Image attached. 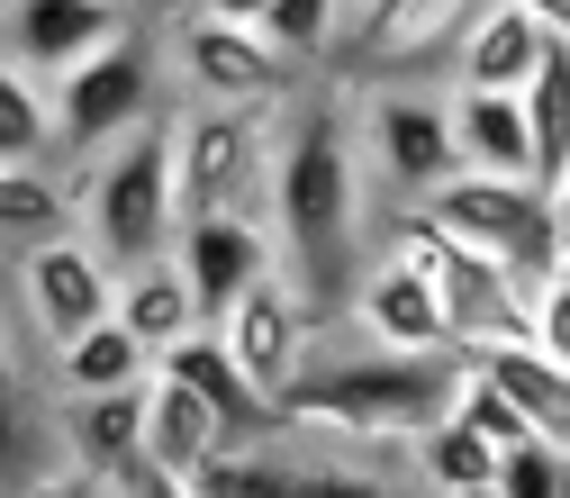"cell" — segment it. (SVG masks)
Instances as JSON below:
<instances>
[{
    "instance_id": "cell-7",
    "label": "cell",
    "mask_w": 570,
    "mask_h": 498,
    "mask_svg": "<svg viewBox=\"0 0 570 498\" xmlns=\"http://www.w3.org/2000/svg\"><path fill=\"white\" fill-rule=\"evenodd\" d=\"M164 64H173L181 100L272 109V100H291V91H299V64L281 55L254 19H227V10H208V0H190V10L164 28Z\"/></svg>"
},
{
    "instance_id": "cell-15",
    "label": "cell",
    "mask_w": 570,
    "mask_h": 498,
    "mask_svg": "<svg viewBox=\"0 0 570 498\" xmlns=\"http://www.w3.org/2000/svg\"><path fill=\"white\" fill-rule=\"evenodd\" d=\"M181 272H190V291H199V318L218 326L263 272H281V236L272 218H181Z\"/></svg>"
},
{
    "instance_id": "cell-2",
    "label": "cell",
    "mask_w": 570,
    "mask_h": 498,
    "mask_svg": "<svg viewBox=\"0 0 570 498\" xmlns=\"http://www.w3.org/2000/svg\"><path fill=\"white\" fill-rule=\"evenodd\" d=\"M453 381H462V353H390V344H363V353H317L308 381L281 399V426L299 436H335V445H416L425 426L453 408Z\"/></svg>"
},
{
    "instance_id": "cell-39",
    "label": "cell",
    "mask_w": 570,
    "mask_h": 498,
    "mask_svg": "<svg viewBox=\"0 0 570 498\" xmlns=\"http://www.w3.org/2000/svg\"><path fill=\"white\" fill-rule=\"evenodd\" d=\"M561 272H570V245H561Z\"/></svg>"
},
{
    "instance_id": "cell-18",
    "label": "cell",
    "mask_w": 570,
    "mask_h": 498,
    "mask_svg": "<svg viewBox=\"0 0 570 498\" xmlns=\"http://www.w3.org/2000/svg\"><path fill=\"white\" fill-rule=\"evenodd\" d=\"M155 363H164V372H181V381H190V390H199L208 408H218L236 445H263V436H281V408H272V399H263V390L245 381V363L227 353V335H218V326L181 335L173 353H155Z\"/></svg>"
},
{
    "instance_id": "cell-17",
    "label": "cell",
    "mask_w": 570,
    "mask_h": 498,
    "mask_svg": "<svg viewBox=\"0 0 570 498\" xmlns=\"http://www.w3.org/2000/svg\"><path fill=\"white\" fill-rule=\"evenodd\" d=\"M227 445H236V436H227V417L208 408L181 372H164V363H155V381H146V462H155V471L199 480Z\"/></svg>"
},
{
    "instance_id": "cell-29",
    "label": "cell",
    "mask_w": 570,
    "mask_h": 498,
    "mask_svg": "<svg viewBox=\"0 0 570 498\" xmlns=\"http://www.w3.org/2000/svg\"><path fill=\"white\" fill-rule=\"evenodd\" d=\"M453 417H462V426H480V436H489L498 453H517V445H543L534 426H525V408H517L508 390H498L480 363H462V381H453Z\"/></svg>"
},
{
    "instance_id": "cell-36",
    "label": "cell",
    "mask_w": 570,
    "mask_h": 498,
    "mask_svg": "<svg viewBox=\"0 0 570 498\" xmlns=\"http://www.w3.org/2000/svg\"><path fill=\"white\" fill-rule=\"evenodd\" d=\"M208 10H227V19H254V28H263V10H272V0H208Z\"/></svg>"
},
{
    "instance_id": "cell-22",
    "label": "cell",
    "mask_w": 570,
    "mask_h": 498,
    "mask_svg": "<svg viewBox=\"0 0 570 498\" xmlns=\"http://www.w3.org/2000/svg\"><path fill=\"white\" fill-rule=\"evenodd\" d=\"M55 381L63 399H91V390H136V381H155V344L136 335L118 309L100 326H82L73 344H55Z\"/></svg>"
},
{
    "instance_id": "cell-3",
    "label": "cell",
    "mask_w": 570,
    "mask_h": 498,
    "mask_svg": "<svg viewBox=\"0 0 570 498\" xmlns=\"http://www.w3.org/2000/svg\"><path fill=\"white\" fill-rule=\"evenodd\" d=\"M73 182H82V236L118 272L173 254L181 245V218H190V208H181V173H173V100L136 136H118L109 155L73 164Z\"/></svg>"
},
{
    "instance_id": "cell-9",
    "label": "cell",
    "mask_w": 570,
    "mask_h": 498,
    "mask_svg": "<svg viewBox=\"0 0 570 498\" xmlns=\"http://www.w3.org/2000/svg\"><path fill=\"white\" fill-rule=\"evenodd\" d=\"M164 37L127 28L118 46H100L91 64H73V74L55 82V109H63V164H91L109 155L118 136H136L155 109H164Z\"/></svg>"
},
{
    "instance_id": "cell-6",
    "label": "cell",
    "mask_w": 570,
    "mask_h": 498,
    "mask_svg": "<svg viewBox=\"0 0 570 498\" xmlns=\"http://www.w3.org/2000/svg\"><path fill=\"white\" fill-rule=\"evenodd\" d=\"M363 453L372 445H335V436L291 445V426H281L263 445H227L190 489L199 498H416L399 471H372Z\"/></svg>"
},
{
    "instance_id": "cell-26",
    "label": "cell",
    "mask_w": 570,
    "mask_h": 498,
    "mask_svg": "<svg viewBox=\"0 0 570 498\" xmlns=\"http://www.w3.org/2000/svg\"><path fill=\"white\" fill-rule=\"evenodd\" d=\"M63 155V109L55 82L0 55V164H55Z\"/></svg>"
},
{
    "instance_id": "cell-34",
    "label": "cell",
    "mask_w": 570,
    "mask_h": 498,
    "mask_svg": "<svg viewBox=\"0 0 570 498\" xmlns=\"http://www.w3.org/2000/svg\"><path fill=\"white\" fill-rule=\"evenodd\" d=\"M118 489H127V498H199V489H190L181 471H155V462H136V471H118Z\"/></svg>"
},
{
    "instance_id": "cell-14",
    "label": "cell",
    "mask_w": 570,
    "mask_h": 498,
    "mask_svg": "<svg viewBox=\"0 0 570 498\" xmlns=\"http://www.w3.org/2000/svg\"><path fill=\"white\" fill-rule=\"evenodd\" d=\"M344 318L363 326L372 344H390V353H462L453 344V318H444V291L407 254H372L363 281H353V309Z\"/></svg>"
},
{
    "instance_id": "cell-25",
    "label": "cell",
    "mask_w": 570,
    "mask_h": 498,
    "mask_svg": "<svg viewBox=\"0 0 570 498\" xmlns=\"http://www.w3.org/2000/svg\"><path fill=\"white\" fill-rule=\"evenodd\" d=\"M407 462H416L425 498H498V462H508V453H498L480 426H462V417L444 408V417L407 445Z\"/></svg>"
},
{
    "instance_id": "cell-12",
    "label": "cell",
    "mask_w": 570,
    "mask_h": 498,
    "mask_svg": "<svg viewBox=\"0 0 570 498\" xmlns=\"http://www.w3.org/2000/svg\"><path fill=\"white\" fill-rule=\"evenodd\" d=\"M19 300H28L37 335L73 344L82 326H100V318L118 309V263H109L82 227H73V236H46V245L19 254Z\"/></svg>"
},
{
    "instance_id": "cell-4",
    "label": "cell",
    "mask_w": 570,
    "mask_h": 498,
    "mask_svg": "<svg viewBox=\"0 0 570 498\" xmlns=\"http://www.w3.org/2000/svg\"><path fill=\"white\" fill-rule=\"evenodd\" d=\"M173 173L190 218H272V109L173 100Z\"/></svg>"
},
{
    "instance_id": "cell-33",
    "label": "cell",
    "mask_w": 570,
    "mask_h": 498,
    "mask_svg": "<svg viewBox=\"0 0 570 498\" xmlns=\"http://www.w3.org/2000/svg\"><path fill=\"white\" fill-rule=\"evenodd\" d=\"M543 353H561V363H570V272H552L543 281V291H534V326H525Z\"/></svg>"
},
{
    "instance_id": "cell-5",
    "label": "cell",
    "mask_w": 570,
    "mask_h": 498,
    "mask_svg": "<svg viewBox=\"0 0 570 498\" xmlns=\"http://www.w3.org/2000/svg\"><path fill=\"white\" fill-rule=\"evenodd\" d=\"M390 254H407V263L444 291V318H453V344H462V353L508 344V335L534 326V291L517 281V263H508V254H489V245L444 236L425 208H399V218H390Z\"/></svg>"
},
{
    "instance_id": "cell-13",
    "label": "cell",
    "mask_w": 570,
    "mask_h": 498,
    "mask_svg": "<svg viewBox=\"0 0 570 498\" xmlns=\"http://www.w3.org/2000/svg\"><path fill=\"white\" fill-rule=\"evenodd\" d=\"M127 28H136V0H0V55L46 82H63Z\"/></svg>"
},
{
    "instance_id": "cell-20",
    "label": "cell",
    "mask_w": 570,
    "mask_h": 498,
    "mask_svg": "<svg viewBox=\"0 0 570 498\" xmlns=\"http://www.w3.org/2000/svg\"><path fill=\"white\" fill-rule=\"evenodd\" d=\"M453 136H462V164H471V173L534 182V118H525V91L453 82Z\"/></svg>"
},
{
    "instance_id": "cell-24",
    "label": "cell",
    "mask_w": 570,
    "mask_h": 498,
    "mask_svg": "<svg viewBox=\"0 0 570 498\" xmlns=\"http://www.w3.org/2000/svg\"><path fill=\"white\" fill-rule=\"evenodd\" d=\"M118 318L146 335L155 353H173L181 335L208 326V318H199V291H190V272H181V254H155V263L118 272Z\"/></svg>"
},
{
    "instance_id": "cell-27",
    "label": "cell",
    "mask_w": 570,
    "mask_h": 498,
    "mask_svg": "<svg viewBox=\"0 0 570 498\" xmlns=\"http://www.w3.org/2000/svg\"><path fill=\"white\" fill-rule=\"evenodd\" d=\"M525 118H534V182L552 191L570 173V46H552L543 74L525 82Z\"/></svg>"
},
{
    "instance_id": "cell-8",
    "label": "cell",
    "mask_w": 570,
    "mask_h": 498,
    "mask_svg": "<svg viewBox=\"0 0 570 498\" xmlns=\"http://www.w3.org/2000/svg\"><path fill=\"white\" fill-rule=\"evenodd\" d=\"M363 100V164L372 191H390V208H416L435 182L462 173V136H453V91H425V82H353Z\"/></svg>"
},
{
    "instance_id": "cell-21",
    "label": "cell",
    "mask_w": 570,
    "mask_h": 498,
    "mask_svg": "<svg viewBox=\"0 0 570 498\" xmlns=\"http://www.w3.org/2000/svg\"><path fill=\"white\" fill-rule=\"evenodd\" d=\"M63 453L91 462V471H109V480L136 471V462H146V381L73 399V408H63Z\"/></svg>"
},
{
    "instance_id": "cell-37",
    "label": "cell",
    "mask_w": 570,
    "mask_h": 498,
    "mask_svg": "<svg viewBox=\"0 0 570 498\" xmlns=\"http://www.w3.org/2000/svg\"><path fill=\"white\" fill-rule=\"evenodd\" d=\"M552 208H561V227H570V173H561V182H552Z\"/></svg>"
},
{
    "instance_id": "cell-38",
    "label": "cell",
    "mask_w": 570,
    "mask_h": 498,
    "mask_svg": "<svg viewBox=\"0 0 570 498\" xmlns=\"http://www.w3.org/2000/svg\"><path fill=\"white\" fill-rule=\"evenodd\" d=\"M561 498H570V462H561Z\"/></svg>"
},
{
    "instance_id": "cell-28",
    "label": "cell",
    "mask_w": 570,
    "mask_h": 498,
    "mask_svg": "<svg viewBox=\"0 0 570 498\" xmlns=\"http://www.w3.org/2000/svg\"><path fill=\"white\" fill-rule=\"evenodd\" d=\"M344 10H353V0H272V10H263V37L291 55L299 74H317V64H335Z\"/></svg>"
},
{
    "instance_id": "cell-1",
    "label": "cell",
    "mask_w": 570,
    "mask_h": 498,
    "mask_svg": "<svg viewBox=\"0 0 570 498\" xmlns=\"http://www.w3.org/2000/svg\"><path fill=\"white\" fill-rule=\"evenodd\" d=\"M372 227V164H363V100L353 82H317L272 100V236L281 272L335 318L353 309V263Z\"/></svg>"
},
{
    "instance_id": "cell-16",
    "label": "cell",
    "mask_w": 570,
    "mask_h": 498,
    "mask_svg": "<svg viewBox=\"0 0 570 498\" xmlns=\"http://www.w3.org/2000/svg\"><path fill=\"white\" fill-rule=\"evenodd\" d=\"M561 37L525 10V0H489V10L471 19V37H462V55H453V82H480V91H525L534 74H543V55H552Z\"/></svg>"
},
{
    "instance_id": "cell-23",
    "label": "cell",
    "mask_w": 570,
    "mask_h": 498,
    "mask_svg": "<svg viewBox=\"0 0 570 498\" xmlns=\"http://www.w3.org/2000/svg\"><path fill=\"white\" fill-rule=\"evenodd\" d=\"M82 227V182H63L55 164H0V245H46Z\"/></svg>"
},
{
    "instance_id": "cell-10",
    "label": "cell",
    "mask_w": 570,
    "mask_h": 498,
    "mask_svg": "<svg viewBox=\"0 0 570 498\" xmlns=\"http://www.w3.org/2000/svg\"><path fill=\"white\" fill-rule=\"evenodd\" d=\"M489 0H353L344 10V37H335V64L344 82H425L444 55H462L471 19Z\"/></svg>"
},
{
    "instance_id": "cell-35",
    "label": "cell",
    "mask_w": 570,
    "mask_h": 498,
    "mask_svg": "<svg viewBox=\"0 0 570 498\" xmlns=\"http://www.w3.org/2000/svg\"><path fill=\"white\" fill-rule=\"evenodd\" d=\"M525 10H534V19H543V28L561 37V46H570V0H525Z\"/></svg>"
},
{
    "instance_id": "cell-32",
    "label": "cell",
    "mask_w": 570,
    "mask_h": 498,
    "mask_svg": "<svg viewBox=\"0 0 570 498\" xmlns=\"http://www.w3.org/2000/svg\"><path fill=\"white\" fill-rule=\"evenodd\" d=\"M28 498H127L109 471H91V462H73V453H63V462H46L37 480H28Z\"/></svg>"
},
{
    "instance_id": "cell-11",
    "label": "cell",
    "mask_w": 570,
    "mask_h": 498,
    "mask_svg": "<svg viewBox=\"0 0 570 498\" xmlns=\"http://www.w3.org/2000/svg\"><path fill=\"white\" fill-rule=\"evenodd\" d=\"M218 335H227V353L245 363V381L281 408L299 381H308V363H317V335H326V309L299 291L291 272H263L254 291L218 318Z\"/></svg>"
},
{
    "instance_id": "cell-30",
    "label": "cell",
    "mask_w": 570,
    "mask_h": 498,
    "mask_svg": "<svg viewBox=\"0 0 570 498\" xmlns=\"http://www.w3.org/2000/svg\"><path fill=\"white\" fill-rule=\"evenodd\" d=\"M561 462L552 445H517L508 462H498V498H561Z\"/></svg>"
},
{
    "instance_id": "cell-19",
    "label": "cell",
    "mask_w": 570,
    "mask_h": 498,
    "mask_svg": "<svg viewBox=\"0 0 570 498\" xmlns=\"http://www.w3.org/2000/svg\"><path fill=\"white\" fill-rule=\"evenodd\" d=\"M462 363H480L498 390L525 408V426H534V436H543L552 453H570V363H561V353H543L534 335H508V344L462 353Z\"/></svg>"
},
{
    "instance_id": "cell-31",
    "label": "cell",
    "mask_w": 570,
    "mask_h": 498,
    "mask_svg": "<svg viewBox=\"0 0 570 498\" xmlns=\"http://www.w3.org/2000/svg\"><path fill=\"white\" fill-rule=\"evenodd\" d=\"M28 436H37V417H28V390H19V353L0 335V462H19Z\"/></svg>"
}]
</instances>
